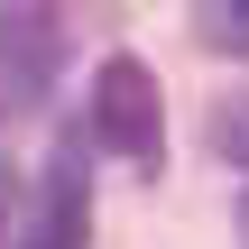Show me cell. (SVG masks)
Masks as SVG:
<instances>
[{
  "label": "cell",
  "instance_id": "8992f818",
  "mask_svg": "<svg viewBox=\"0 0 249 249\" xmlns=\"http://www.w3.org/2000/svg\"><path fill=\"white\" fill-rule=\"evenodd\" d=\"M240 231H249V213H240Z\"/></svg>",
  "mask_w": 249,
  "mask_h": 249
},
{
  "label": "cell",
  "instance_id": "5b68a950",
  "mask_svg": "<svg viewBox=\"0 0 249 249\" xmlns=\"http://www.w3.org/2000/svg\"><path fill=\"white\" fill-rule=\"evenodd\" d=\"M203 46L249 55V0H213V9H203Z\"/></svg>",
  "mask_w": 249,
  "mask_h": 249
},
{
  "label": "cell",
  "instance_id": "277c9868",
  "mask_svg": "<svg viewBox=\"0 0 249 249\" xmlns=\"http://www.w3.org/2000/svg\"><path fill=\"white\" fill-rule=\"evenodd\" d=\"M213 157H222V166H249V92L213 102Z\"/></svg>",
  "mask_w": 249,
  "mask_h": 249
},
{
  "label": "cell",
  "instance_id": "3957f363",
  "mask_svg": "<svg viewBox=\"0 0 249 249\" xmlns=\"http://www.w3.org/2000/svg\"><path fill=\"white\" fill-rule=\"evenodd\" d=\"M83 240V185H74V166H55V185H46V249H74Z\"/></svg>",
  "mask_w": 249,
  "mask_h": 249
},
{
  "label": "cell",
  "instance_id": "6da1fadb",
  "mask_svg": "<svg viewBox=\"0 0 249 249\" xmlns=\"http://www.w3.org/2000/svg\"><path fill=\"white\" fill-rule=\"evenodd\" d=\"M92 129H102L120 157L157 166V148H166V111H157V74H148L139 55H102V74H92Z\"/></svg>",
  "mask_w": 249,
  "mask_h": 249
},
{
  "label": "cell",
  "instance_id": "7a4b0ae2",
  "mask_svg": "<svg viewBox=\"0 0 249 249\" xmlns=\"http://www.w3.org/2000/svg\"><path fill=\"white\" fill-rule=\"evenodd\" d=\"M55 55H65V18L55 0H0V83L18 102H37L55 83Z\"/></svg>",
  "mask_w": 249,
  "mask_h": 249
}]
</instances>
